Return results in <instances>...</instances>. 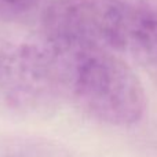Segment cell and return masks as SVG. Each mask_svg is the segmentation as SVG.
I'll list each match as a JSON object with an SVG mask.
<instances>
[{
	"instance_id": "1",
	"label": "cell",
	"mask_w": 157,
	"mask_h": 157,
	"mask_svg": "<svg viewBox=\"0 0 157 157\" xmlns=\"http://www.w3.org/2000/svg\"><path fill=\"white\" fill-rule=\"evenodd\" d=\"M46 40L61 97L113 127H131L144 119L145 88L125 58L99 47Z\"/></svg>"
},
{
	"instance_id": "2",
	"label": "cell",
	"mask_w": 157,
	"mask_h": 157,
	"mask_svg": "<svg viewBox=\"0 0 157 157\" xmlns=\"http://www.w3.org/2000/svg\"><path fill=\"white\" fill-rule=\"evenodd\" d=\"M44 37L87 44L157 65V8L125 0H55L43 15Z\"/></svg>"
},
{
	"instance_id": "3",
	"label": "cell",
	"mask_w": 157,
	"mask_h": 157,
	"mask_svg": "<svg viewBox=\"0 0 157 157\" xmlns=\"http://www.w3.org/2000/svg\"><path fill=\"white\" fill-rule=\"evenodd\" d=\"M61 98L48 41L0 33V114L37 116L50 112Z\"/></svg>"
},
{
	"instance_id": "4",
	"label": "cell",
	"mask_w": 157,
	"mask_h": 157,
	"mask_svg": "<svg viewBox=\"0 0 157 157\" xmlns=\"http://www.w3.org/2000/svg\"><path fill=\"white\" fill-rule=\"evenodd\" d=\"M0 157H72L65 146L41 136L0 138Z\"/></svg>"
},
{
	"instance_id": "5",
	"label": "cell",
	"mask_w": 157,
	"mask_h": 157,
	"mask_svg": "<svg viewBox=\"0 0 157 157\" xmlns=\"http://www.w3.org/2000/svg\"><path fill=\"white\" fill-rule=\"evenodd\" d=\"M40 0H0V19L21 21L30 17L39 7Z\"/></svg>"
}]
</instances>
